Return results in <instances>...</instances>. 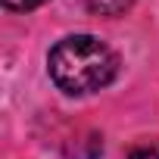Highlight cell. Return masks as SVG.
Masks as SVG:
<instances>
[{"label":"cell","mask_w":159,"mask_h":159,"mask_svg":"<svg viewBox=\"0 0 159 159\" xmlns=\"http://www.w3.org/2000/svg\"><path fill=\"white\" fill-rule=\"evenodd\" d=\"M47 69L59 91L94 94L116 78L119 56L109 44H103L94 34H69L50 50Z\"/></svg>","instance_id":"1"},{"label":"cell","mask_w":159,"mask_h":159,"mask_svg":"<svg viewBox=\"0 0 159 159\" xmlns=\"http://www.w3.org/2000/svg\"><path fill=\"white\" fill-rule=\"evenodd\" d=\"M131 3L134 0H88V10L94 13V16H122L125 10H131Z\"/></svg>","instance_id":"2"},{"label":"cell","mask_w":159,"mask_h":159,"mask_svg":"<svg viewBox=\"0 0 159 159\" xmlns=\"http://www.w3.org/2000/svg\"><path fill=\"white\" fill-rule=\"evenodd\" d=\"M3 3H7L10 10H19V13H25V10H34V7H41L44 0H3Z\"/></svg>","instance_id":"3"},{"label":"cell","mask_w":159,"mask_h":159,"mask_svg":"<svg viewBox=\"0 0 159 159\" xmlns=\"http://www.w3.org/2000/svg\"><path fill=\"white\" fill-rule=\"evenodd\" d=\"M131 159H159V150H134Z\"/></svg>","instance_id":"4"}]
</instances>
